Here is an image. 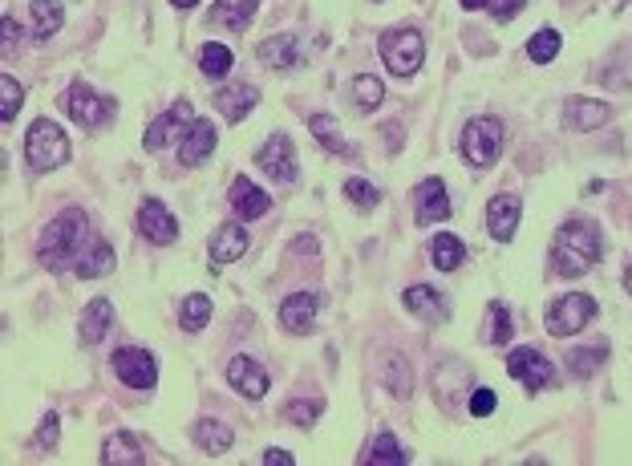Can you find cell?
<instances>
[{
	"instance_id": "1",
	"label": "cell",
	"mask_w": 632,
	"mask_h": 466,
	"mask_svg": "<svg viewBox=\"0 0 632 466\" xmlns=\"http://www.w3.org/2000/svg\"><path fill=\"white\" fill-rule=\"evenodd\" d=\"M94 244L90 236V219L86 211H61L45 231H41V244H37V260L49 268V272H65V268H77V260L86 256V248Z\"/></svg>"
},
{
	"instance_id": "2",
	"label": "cell",
	"mask_w": 632,
	"mask_h": 466,
	"mask_svg": "<svg viewBox=\"0 0 632 466\" xmlns=\"http://www.w3.org/2000/svg\"><path fill=\"white\" fill-rule=\"evenodd\" d=\"M600 252H604L600 227L592 219H568L556 231V240H551V272L564 276V280H576V276L596 268Z\"/></svg>"
},
{
	"instance_id": "3",
	"label": "cell",
	"mask_w": 632,
	"mask_h": 466,
	"mask_svg": "<svg viewBox=\"0 0 632 466\" xmlns=\"http://www.w3.org/2000/svg\"><path fill=\"white\" fill-rule=\"evenodd\" d=\"M503 142H507L503 122L491 118V114H479V118H470V122L462 126L458 150H462V159H466L474 171H487V167H495V159L503 154Z\"/></svg>"
},
{
	"instance_id": "4",
	"label": "cell",
	"mask_w": 632,
	"mask_h": 466,
	"mask_svg": "<svg viewBox=\"0 0 632 466\" xmlns=\"http://www.w3.org/2000/svg\"><path fill=\"white\" fill-rule=\"evenodd\" d=\"M25 163L37 175L57 171V167L69 163V138H65V130L53 118H37L29 126V134H25Z\"/></svg>"
},
{
	"instance_id": "5",
	"label": "cell",
	"mask_w": 632,
	"mask_h": 466,
	"mask_svg": "<svg viewBox=\"0 0 632 466\" xmlns=\"http://www.w3.org/2000/svg\"><path fill=\"white\" fill-rule=\"evenodd\" d=\"M377 49H381V61L393 77H414L422 57H426V41L418 29H389V33H381Z\"/></svg>"
},
{
	"instance_id": "6",
	"label": "cell",
	"mask_w": 632,
	"mask_h": 466,
	"mask_svg": "<svg viewBox=\"0 0 632 466\" xmlns=\"http://www.w3.org/2000/svg\"><path fill=\"white\" fill-rule=\"evenodd\" d=\"M596 313H600V304H596V296H588V292H568V296H560L556 304L547 308V333L551 337H576L584 325H592L596 321Z\"/></svg>"
},
{
	"instance_id": "7",
	"label": "cell",
	"mask_w": 632,
	"mask_h": 466,
	"mask_svg": "<svg viewBox=\"0 0 632 466\" xmlns=\"http://www.w3.org/2000/svg\"><path fill=\"white\" fill-rule=\"evenodd\" d=\"M61 106H65V114H69L77 126H86V130H98V126H106V122H114V114H118V102L94 94L86 82H73V86L65 90Z\"/></svg>"
},
{
	"instance_id": "8",
	"label": "cell",
	"mask_w": 632,
	"mask_h": 466,
	"mask_svg": "<svg viewBox=\"0 0 632 466\" xmlns=\"http://www.w3.org/2000/svg\"><path fill=\"white\" fill-rule=\"evenodd\" d=\"M256 167H260L272 183H280V187L296 183V179H300V167H296V146H292V138H288V134H268L264 146L256 150Z\"/></svg>"
},
{
	"instance_id": "9",
	"label": "cell",
	"mask_w": 632,
	"mask_h": 466,
	"mask_svg": "<svg viewBox=\"0 0 632 466\" xmlns=\"http://www.w3.org/2000/svg\"><path fill=\"white\" fill-rule=\"evenodd\" d=\"M191 122H195L191 102H175L171 110H163V114H158V118L146 126L142 146H146V150H163V146H171L179 134H187V130H191Z\"/></svg>"
},
{
	"instance_id": "10",
	"label": "cell",
	"mask_w": 632,
	"mask_h": 466,
	"mask_svg": "<svg viewBox=\"0 0 632 466\" xmlns=\"http://www.w3.org/2000/svg\"><path fill=\"white\" fill-rule=\"evenodd\" d=\"M138 231H142V240L154 244V248H167L179 240V219L158 203V199H142L138 203Z\"/></svg>"
},
{
	"instance_id": "11",
	"label": "cell",
	"mask_w": 632,
	"mask_h": 466,
	"mask_svg": "<svg viewBox=\"0 0 632 466\" xmlns=\"http://www.w3.org/2000/svg\"><path fill=\"white\" fill-rule=\"evenodd\" d=\"M114 373H118L122 385H130V390H154V381H158L154 357L146 349H134V345L114 353Z\"/></svg>"
},
{
	"instance_id": "12",
	"label": "cell",
	"mask_w": 632,
	"mask_h": 466,
	"mask_svg": "<svg viewBox=\"0 0 632 466\" xmlns=\"http://www.w3.org/2000/svg\"><path fill=\"white\" fill-rule=\"evenodd\" d=\"M507 373L515 377V381H523L527 390H547L551 385V377H556V365H551L539 349H515L511 357H507Z\"/></svg>"
},
{
	"instance_id": "13",
	"label": "cell",
	"mask_w": 632,
	"mask_h": 466,
	"mask_svg": "<svg viewBox=\"0 0 632 466\" xmlns=\"http://www.w3.org/2000/svg\"><path fill=\"white\" fill-rule=\"evenodd\" d=\"M256 53H260V61H264L268 69H280V73L300 69V65H304V57H308V49H304V37H300V33H276V37H268Z\"/></svg>"
},
{
	"instance_id": "14",
	"label": "cell",
	"mask_w": 632,
	"mask_h": 466,
	"mask_svg": "<svg viewBox=\"0 0 632 466\" xmlns=\"http://www.w3.org/2000/svg\"><path fill=\"white\" fill-rule=\"evenodd\" d=\"M414 219H418V227H434V223L450 219V195H446L442 179H422L414 187Z\"/></svg>"
},
{
	"instance_id": "15",
	"label": "cell",
	"mask_w": 632,
	"mask_h": 466,
	"mask_svg": "<svg viewBox=\"0 0 632 466\" xmlns=\"http://www.w3.org/2000/svg\"><path fill=\"white\" fill-rule=\"evenodd\" d=\"M316 313H321V296H316V292H292V296L280 300V325L292 337H304L312 329Z\"/></svg>"
},
{
	"instance_id": "16",
	"label": "cell",
	"mask_w": 632,
	"mask_h": 466,
	"mask_svg": "<svg viewBox=\"0 0 632 466\" xmlns=\"http://www.w3.org/2000/svg\"><path fill=\"white\" fill-rule=\"evenodd\" d=\"M519 215H523V199L519 195H495L487 203V231H491V240L511 244L515 240V227H519Z\"/></svg>"
},
{
	"instance_id": "17",
	"label": "cell",
	"mask_w": 632,
	"mask_h": 466,
	"mask_svg": "<svg viewBox=\"0 0 632 466\" xmlns=\"http://www.w3.org/2000/svg\"><path fill=\"white\" fill-rule=\"evenodd\" d=\"M227 381H231V390L240 394V398H248V402H260L268 394V373L252 357H231Z\"/></svg>"
},
{
	"instance_id": "18",
	"label": "cell",
	"mask_w": 632,
	"mask_h": 466,
	"mask_svg": "<svg viewBox=\"0 0 632 466\" xmlns=\"http://www.w3.org/2000/svg\"><path fill=\"white\" fill-rule=\"evenodd\" d=\"M402 300H406V313H414V317L426 321V325H438V321L450 317L446 296H442L438 288H430V284H414V288H406Z\"/></svg>"
},
{
	"instance_id": "19",
	"label": "cell",
	"mask_w": 632,
	"mask_h": 466,
	"mask_svg": "<svg viewBox=\"0 0 632 466\" xmlns=\"http://www.w3.org/2000/svg\"><path fill=\"white\" fill-rule=\"evenodd\" d=\"M215 142H219V130H215L207 118H195L191 130H187L183 142H179V159H183V167H199L207 154L215 150Z\"/></svg>"
},
{
	"instance_id": "20",
	"label": "cell",
	"mask_w": 632,
	"mask_h": 466,
	"mask_svg": "<svg viewBox=\"0 0 632 466\" xmlns=\"http://www.w3.org/2000/svg\"><path fill=\"white\" fill-rule=\"evenodd\" d=\"M244 252H248V231L240 223H223L211 236V264L215 268H227L235 260H244Z\"/></svg>"
},
{
	"instance_id": "21",
	"label": "cell",
	"mask_w": 632,
	"mask_h": 466,
	"mask_svg": "<svg viewBox=\"0 0 632 466\" xmlns=\"http://www.w3.org/2000/svg\"><path fill=\"white\" fill-rule=\"evenodd\" d=\"M227 199H231V211L240 215L244 223H248V219H260V215H268V207H272V199H268V195H264V191H260V187H256L248 175L231 179V195H227Z\"/></svg>"
},
{
	"instance_id": "22",
	"label": "cell",
	"mask_w": 632,
	"mask_h": 466,
	"mask_svg": "<svg viewBox=\"0 0 632 466\" xmlns=\"http://www.w3.org/2000/svg\"><path fill=\"white\" fill-rule=\"evenodd\" d=\"M114 325V304L106 296H94L86 308H82V321H77V337L82 345H98Z\"/></svg>"
},
{
	"instance_id": "23",
	"label": "cell",
	"mask_w": 632,
	"mask_h": 466,
	"mask_svg": "<svg viewBox=\"0 0 632 466\" xmlns=\"http://www.w3.org/2000/svg\"><path fill=\"white\" fill-rule=\"evenodd\" d=\"M608 114L612 110L604 102H596V98H572L564 106V126L576 130V134H588V130H600L608 122Z\"/></svg>"
},
{
	"instance_id": "24",
	"label": "cell",
	"mask_w": 632,
	"mask_h": 466,
	"mask_svg": "<svg viewBox=\"0 0 632 466\" xmlns=\"http://www.w3.org/2000/svg\"><path fill=\"white\" fill-rule=\"evenodd\" d=\"M256 102H260V90H256V86H248V82L227 86V90H219V94H215V106H219V114H223L227 122H244V118L256 110Z\"/></svg>"
},
{
	"instance_id": "25",
	"label": "cell",
	"mask_w": 632,
	"mask_h": 466,
	"mask_svg": "<svg viewBox=\"0 0 632 466\" xmlns=\"http://www.w3.org/2000/svg\"><path fill=\"white\" fill-rule=\"evenodd\" d=\"M256 9H260V0H215V5H211V21L235 29V33H244L256 21Z\"/></svg>"
},
{
	"instance_id": "26",
	"label": "cell",
	"mask_w": 632,
	"mask_h": 466,
	"mask_svg": "<svg viewBox=\"0 0 632 466\" xmlns=\"http://www.w3.org/2000/svg\"><path fill=\"white\" fill-rule=\"evenodd\" d=\"M191 438H195V446L207 450V454H227L231 442H235L231 426H223V422H215V418H199V422L191 426Z\"/></svg>"
},
{
	"instance_id": "27",
	"label": "cell",
	"mask_w": 632,
	"mask_h": 466,
	"mask_svg": "<svg viewBox=\"0 0 632 466\" xmlns=\"http://www.w3.org/2000/svg\"><path fill=\"white\" fill-rule=\"evenodd\" d=\"M466 260V244L458 236H450V231H438V236L430 240V264L438 272H458Z\"/></svg>"
},
{
	"instance_id": "28",
	"label": "cell",
	"mask_w": 632,
	"mask_h": 466,
	"mask_svg": "<svg viewBox=\"0 0 632 466\" xmlns=\"http://www.w3.org/2000/svg\"><path fill=\"white\" fill-rule=\"evenodd\" d=\"M308 130H312V138L321 142V146H325L329 154H345V159H353V154H357V150H353V146L345 142L341 126H337V122H333L329 114H312V118H308Z\"/></svg>"
},
{
	"instance_id": "29",
	"label": "cell",
	"mask_w": 632,
	"mask_h": 466,
	"mask_svg": "<svg viewBox=\"0 0 632 466\" xmlns=\"http://www.w3.org/2000/svg\"><path fill=\"white\" fill-rule=\"evenodd\" d=\"M61 25H65V5H61V0H33V37L37 41L57 37Z\"/></svg>"
},
{
	"instance_id": "30",
	"label": "cell",
	"mask_w": 632,
	"mask_h": 466,
	"mask_svg": "<svg viewBox=\"0 0 632 466\" xmlns=\"http://www.w3.org/2000/svg\"><path fill=\"white\" fill-rule=\"evenodd\" d=\"M102 462H106V466H110V462H130V466H142V462H146V450L138 446V438H134V434L118 430V434H110V438H106V446H102Z\"/></svg>"
},
{
	"instance_id": "31",
	"label": "cell",
	"mask_w": 632,
	"mask_h": 466,
	"mask_svg": "<svg viewBox=\"0 0 632 466\" xmlns=\"http://www.w3.org/2000/svg\"><path fill=\"white\" fill-rule=\"evenodd\" d=\"M179 325H183L187 333H199L203 325H211V296H207V292L183 296V304H179Z\"/></svg>"
},
{
	"instance_id": "32",
	"label": "cell",
	"mask_w": 632,
	"mask_h": 466,
	"mask_svg": "<svg viewBox=\"0 0 632 466\" xmlns=\"http://www.w3.org/2000/svg\"><path fill=\"white\" fill-rule=\"evenodd\" d=\"M114 268V248L106 244V240H94L90 248H86V256L82 260H77V276H82V280H94V276H106Z\"/></svg>"
},
{
	"instance_id": "33",
	"label": "cell",
	"mask_w": 632,
	"mask_h": 466,
	"mask_svg": "<svg viewBox=\"0 0 632 466\" xmlns=\"http://www.w3.org/2000/svg\"><path fill=\"white\" fill-rule=\"evenodd\" d=\"M231 65H235V57H231V49H227V45L207 41V45L199 49V69H203V77H211V82L227 77V73H231Z\"/></svg>"
},
{
	"instance_id": "34",
	"label": "cell",
	"mask_w": 632,
	"mask_h": 466,
	"mask_svg": "<svg viewBox=\"0 0 632 466\" xmlns=\"http://www.w3.org/2000/svg\"><path fill=\"white\" fill-rule=\"evenodd\" d=\"M365 462H373V466H406V462H410V454L398 446V438H393V434L385 430V434H377V442L369 446Z\"/></svg>"
},
{
	"instance_id": "35",
	"label": "cell",
	"mask_w": 632,
	"mask_h": 466,
	"mask_svg": "<svg viewBox=\"0 0 632 466\" xmlns=\"http://www.w3.org/2000/svg\"><path fill=\"white\" fill-rule=\"evenodd\" d=\"M511 333H515L511 313H507L499 300H491V304H487V329H483V341H487V345H507Z\"/></svg>"
},
{
	"instance_id": "36",
	"label": "cell",
	"mask_w": 632,
	"mask_h": 466,
	"mask_svg": "<svg viewBox=\"0 0 632 466\" xmlns=\"http://www.w3.org/2000/svg\"><path fill=\"white\" fill-rule=\"evenodd\" d=\"M349 90H353V102H357V110H377V106H381V98H385L381 77H373V73H357Z\"/></svg>"
},
{
	"instance_id": "37",
	"label": "cell",
	"mask_w": 632,
	"mask_h": 466,
	"mask_svg": "<svg viewBox=\"0 0 632 466\" xmlns=\"http://www.w3.org/2000/svg\"><path fill=\"white\" fill-rule=\"evenodd\" d=\"M560 33L556 29H539L531 41H527V57L535 61V65H547V61H556V53H560Z\"/></svg>"
},
{
	"instance_id": "38",
	"label": "cell",
	"mask_w": 632,
	"mask_h": 466,
	"mask_svg": "<svg viewBox=\"0 0 632 466\" xmlns=\"http://www.w3.org/2000/svg\"><path fill=\"white\" fill-rule=\"evenodd\" d=\"M0 94H5V98H0V122L9 126V122L17 118V110L25 106V90H21V86L13 82V77L5 73V77H0Z\"/></svg>"
},
{
	"instance_id": "39",
	"label": "cell",
	"mask_w": 632,
	"mask_h": 466,
	"mask_svg": "<svg viewBox=\"0 0 632 466\" xmlns=\"http://www.w3.org/2000/svg\"><path fill=\"white\" fill-rule=\"evenodd\" d=\"M345 195H349V203H353L357 211H373V207L381 203V191H377L369 179H345Z\"/></svg>"
},
{
	"instance_id": "40",
	"label": "cell",
	"mask_w": 632,
	"mask_h": 466,
	"mask_svg": "<svg viewBox=\"0 0 632 466\" xmlns=\"http://www.w3.org/2000/svg\"><path fill=\"white\" fill-rule=\"evenodd\" d=\"M321 410H325V402H321V398H312V402H308V398H296V402H288V406H284V418H288V422H296V426H312L316 418H321Z\"/></svg>"
},
{
	"instance_id": "41",
	"label": "cell",
	"mask_w": 632,
	"mask_h": 466,
	"mask_svg": "<svg viewBox=\"0 0 632 466\" xmlns=\"http://www.w3.org/2000/svg\"><path fill=\"white\" fill-rule=\"evenodd\" d=\"M600 361H604V345H592V349H576L568 369H572V377H592L600 369Z\"/></svg>"
},
{
	"instance_id": "42",
	"label": "cell",
	"mask_w": 632,
	"mask_h": 466,
	"mask_svg": "<svg viewBox=\"0 0 632 466\" xmlns=\"http://www.w3.org/2000/svg\"><path fill=\"white\" fill-rule=\"evenodd\" d=\"M470 414H474V418H491V414H495V390H487V385L470 390Z\"/></svg>"
},
{
	"instance_id": "43",
	"label": "cell",
	"mask_w": 632,
	"mask_h": 466,
	"mask_svg": "<svg viewBox=\"0 0 632 466\" xmlns=\"http://www.w3.org/2000/svg\"><path fill=\"white\" fill-rule=\"evenodd\" d=\"M57 434H61L57 414H45V418H41V426H37V438H33V442H37L41 450H53V446H57Z\"/></svg>"
},
{
	"instance_id": "44",
	"label": "cell",
	"mask_w": 632,
	"mask_h": 466,
	"mask_svg": "<svg viewBox=\"0 0 632 466\" xmlns=\"http://www.w3.org/2000/svg\"><path fill=\"white\" fill-rule=\"evenodd\" d=\"M523 5H527V0H483V9H487L495 21H511Z\"/></svg>"
},
{
	"instance_id": "45",
	"label": "cell",
	"mask_w": 632,
	"mask_h": 466,
	"mask_svg": "<svg viewBox=\"0 0 632 466\" xmlns=\"http://www.w3.org/2000/svg\"><path fill=\"white\" fill-rule=\"evenodd\" d=\"M0 33H5V45H0V53H5V61L17 53V45H21V25L13 21V17H5L0 21Z\"/></svg>"
},
{
	"instance_id": "46",
	"label": "cell",
	"mask_w": 632,
	"mask_h": 466,
	"mask_svg": "<svg viewBox=\"0 0 632 466\" xmlns=\"http://www.w3.org/2000/svg\"><path fill=\"white\" fill-rule=\"evenodd\" d=\"M276 462H280V466H292L296 458H292L288 450H276V446H272V450H264V466H276Z\"/></svg>"
},
{
	"instance_id": "47",
	"label": "cell",
	"mask_w": 632,
	"mask_h": 466,
	"mask_svg": "<svg viewBox=\"0 0 632 466\" xmlns=\"http://www.w3.org/2000/svg\"><path fill=\"white\" fill-rule=\"evenodd\" d=\"M292 248H296V252H316V240H312V236H300Z\"/></svg>"
},
{
	"instance_id": "48",
	"label": "cell",
	"mask_w": 632,
	"mask_h": 466,
	"mask_svg": "<svg viewBox=\"0 0 632 466\" xmlns=\"http://www.w3.org/2000/svg\"><path fill=\"white\" fill-rule=\"evenodd\" d=\"M458 5H462L466 13H474V9H483V0H458Z\"/></svg>"
},
{
	"instance_id": "49",
	"label": "cell",
	"mask_w": 632,
	"mask_h": 466,
	"mask_svg": "<svg viewBox=\"0 0 632 466\" xmlns=\"http://www.w3.org/2000/svg\"><path fill=\"white\" fill-rule=\"evenodd\" d=\"M171 5H175V9H195L199 0H171Z\"/></svg>"
},
{
	"instance_id": "50",
	"label": "cell",
	"mask_w": 632,
	"mask_h": 466,
	"mask_svg": "<svg viewBox=\"0 0 632 466\" xmlns=\"http://www.w3.org/2000/svg\"><path fill=\"white\" fill-rule=\"evenodd\" d=\"M624 288H628V292H632V264H628V268H624Z\"/></svg>"
}]
</instances>
